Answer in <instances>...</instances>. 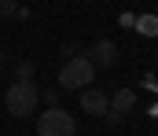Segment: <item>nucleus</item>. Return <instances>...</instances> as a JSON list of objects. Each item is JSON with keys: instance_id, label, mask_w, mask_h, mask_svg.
I'll return each mask as SVG.
<instances>
[{"instance_id": "obj_1", "label": "nucleus", "mask_w": 158, "mask_h": 136, "mask_svg": "<svg viewBox=\"0 0 158 136\" xmlns=\"http://www.w3.org/2000/svg\"><path fill=\"white\" fill-rule=\"evenodd\" d=\"M37 99H40V92H37L33 81H15L11 89L4 92V107H7L11 118H30L37 110Z\"/></svg>"}, {"instance_id": "obj_2", "label": "nucleus", "mask_w": 158, "mask_h": 136, "mask_svg": "<svg viewBox=\"0 0 158 136\" xmlns=\"http://www.w3.org/2000/svg\"><path fill=\"white\" fill-rule=\"evenodd\" d=\"M92 81H96V66H92L88 55H74V59L59 70V85H63V89H88Z\"/></svg>"}, {"instance_id": "obj_3", "label": "nucleus", "mask_w": 158, "mask_h": 136, "mask_svg": "<svg viewBox=\"0 0 158 136\" xmlns=\"http://www.w3.org/2000/svg\"><path fill=\"white\" fill-rule=\"evenodd\" d=\"M74 133H77V125L63 107H48L37 118V136H74Z\"/></svg>"}, {"instance_id": "obj_4", "label": "nucleus", "mask_w": 158, "mask_h": 136, "mask_svg": "<svg viewBox=\"0 0 158 136\" xmlns=\"http://www.w3.org/2000/svg\"><path fill=\"white\" fill-rule=\"evenodd\" d=\"M136 107V92L132 89H118L114 96H110V107H107V122H121L129 110Z\"/></svg>"}, {"instance_id": "obj_5", "label": "nucleus", "mask_w": 158, "mask_h": 136, "mask_svg": "<svg viewBox=\"0 0 158 136\" xmlns=\"http://www.w3.org/2000/svg\"><path fill=\"white\" fill-rule=\"evenodd\" d=\"M85 55L92 59L96 70H99V66H114V63H118V44H114V41H96Z\"/></svg>"}, {"instance_id": "obj_6", "label": "nucleus", "mask_w": 158, "mask_h": 136, "mask_svg": "<svg viewBox=\"0 0 158 136\" xmlns=\"http://www.w3.org/2000/svg\"><path fill=\"white\" fill-rule=\"evenodd\" d=\"M107 107H110V99L103 96L99 89H81V110H88V114H96V118H107Z\"/></svg>"}, {"instance_id": "obj_7", "label": "nucleus", "mask_w": 158, "mask_h": 136, "mask_svg": "<svg viewBox=\"0 0 158 136\" xmlns=\"http://www.w3.org/2000/svg\"><path fill=\"white\" fill-rule=\"evenodd\" d=\"M136 33H143V37H158V19H155V15L136 19Z\"/></svg>"}, {"instance_id": "obj_8", "label": "nucleus", "mask_w": 158, "mask_h": 136, "mask_svg": "<svg viewBox=\"0 0 158 136\" xmlns=\"http://www.w3.org/2000/svg\"><path fill=\"white\" fill-rule=\"evenodd\" d=\"M19 11V0H0V19H15Z\"/></svg>"}, {"instance_id": "obj_9", "label": "nucleus", "mask_w": 158, "mask_h": 136, "mask_svg": "<svg viewBox=\"0 0 158 136\" xmlns=\"http://www.w3.org/2000/svg\"><path fill=\"white\" fill-rule=\"evenodd\" d=\"M19 81H33V63H19Z\"/></svg>"}]
</instances>
